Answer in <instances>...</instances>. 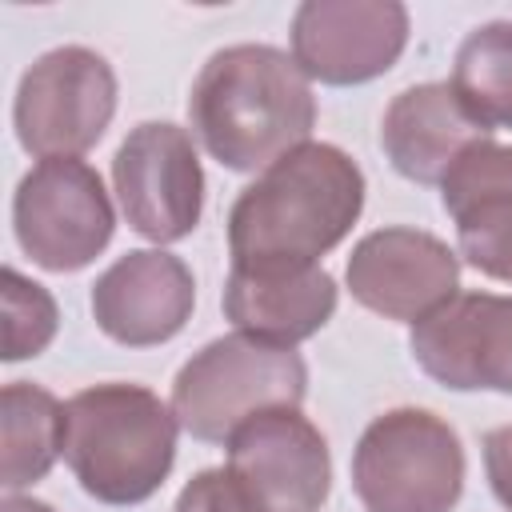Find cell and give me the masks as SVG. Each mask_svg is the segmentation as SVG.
<instances>
[{
    "mask_svg": "<svg viewBox=\"0 0 512 512\" xmlns=\"http://www.w3.org/2000/svg\"><path fill=\"white\" fill-rule=\"evenodd\" d=\"M364 212L360 164L324 140H308L268 164L228 212L232 268L320 264Z\"/></svg>",
    "mask_w": 512,
    "mask_h": 512,
    "instance_id": "cell-1",
    "label": "cell"
},
{
    "mask_svg": "<svg viewBox=\"0 0 512 512\" xmlns=\"http://www.w3.org/2000/svg\"><path fill=\"white\" fill-rule=\"evenodd\" d=\"M188 124L204 152L232 172H264L308 144L312 80L272 44H228L208 56L188 92Z\"/></svg>",
    "mask_w": 512,
    "mask_h": 512,
    "instance_id": "cell-2",
    "label": "cell"
},
{
    "mask_svg": "<svg viewBox=\"0 0 512 512\" xmlns=\"http://www.w3.org/2000/svg\"><path fill=\"white\" fill-rule=\"evenodd\" d=\"M180 420L144 384H92L64 404V464L100 504H144L176 464Z\"/></svg>",
    "mask_w": 512,
    "mask_h": 512,
    "instance_id": "cell-3",
    "label": "cell"
},
{
    "mask_svg": "<svg viewBox=\"0 0 512 512\" xmlns=\"http://www.w3.org/2000/svg\"><path fill=\"white\" fill-rule=\"evenodd\" d=\"M308 368L296 348L256 340L248 332L204 344L172 380V412L200 444H228V436L268 408H300Z\"/></svg>",
    "mask_w": 512,
    "mask_h": 512,
    "instance_id": "cell-4",
    "label": "cell"
},
{
    "mask_svg": "<svg viewBox=\"0 0 512 512\" xmlns=\"http://www.w3.org/2000/svg\"><path fill=\"white\" fill-rule=\"evenodd\" d=\"M352 492L364 512H452L464 492V444L428 408L376 416L352 452Z\"/></svg>",
    "mask_w": 512,
    "mask_h": 512,
    "instance_id": "cell-5",
    "label": "cell"
},
{
    "mask_svg": "<svg viewBox=\"0 0 512 512\" xmlns=\"http://www.w3.org/2000/svg\"><path fill=\"white\" fill-rule=\"evenodd\" d=\"M116 116V72L84 48L64 44L32 60L16 84L12 128L36 160H80Z\"/></svg>",
    "mask_w": 512,
    "mask_h": 512,
    "instance_id": "cell-6",
    "label": "cell"
},
{
    "mask_svg": "<svg viewBox=\"0 0 512 512\" xmlns=\"http://www.w3.org/2000/svg\"><path fill=\"white\" fill-rule=\"evenodd\" d=\"M12 232L20 252L44 272L88 268L116 232L100 172L84 160H40L16 184Z\"/></svg>",
    "mask_w": 512,
    "mask_h": 512,
    "instance_id": "cell-7",
    "label": "cell"
},
{
    "mask_svg": "<svg viewBox=\"0 0 512 512\" xmlns=\"http://www.w3.org/2000/svg\"><path fill=\"white\" fill-rule=\"evenodd\" d=\"M112 188L132 232L152 244L184 240L204 212V168L192 132L168 120L136 124L112 156Z\"/></svg>",
    "mask_w": 512,
    "mask_h": 512,
    "instance_id": "cell-8",
    "label": "cell"
},
{
    "mask_svg": "<svg viewBox=\"0 0 512 512\" xmlns=\"http://www.w3.org/2000/svg\"><path fill=\"white\" fill-rule=\"evenodd\" d=\"M228 472L260 512H320L332 488V456L300 408H268L228 436Z\"/></svg>",
    "mask_w": 512,
    "mask_h": 512,
    "instance_id": "cell-9",
    "label": "cell"
},
{
    "mask_svg": "<svg viewBox=\"0 0 512 512\" xmlns=\"http://www.w3.org/2000/svg\"><path fill=\"white\" fill-rule=\"evenodd\" d=\"M404 48L408 8L396 0H304L292 12V60L332 88L384 76Z\"/></svg>",
    "mask_w": 512,
    "mask_h": 512,
    "instance_id": "cell-10",
    "label": "cell"
},
{
    "mask_svg": "<svg viewBox=\"0 0 512 512\" xmlns=\"http://www.w3.org/2000/svg\"><path fill=\"white\" fill-rule=\"evenodd\" d=\"M420 372L452 392L512 396V296L456 292L408 332Z\"/></svg>",
    "mask_w": 512,
    "mask_h": 512,
    "instance_id": "cell-11",
    "label": "cell"
},
{
    "mask_svg": "<svg viewBox=\"0 0 512 512\" xmlns=\"http://www.w3.org/2000/svg\"><path fill=\"white\" fill-rule=\"evenodd\" d=\"M344 280L368 312L416 324L460 292V256L424 228H376L356 240Z\"/></svg>",
    "mask_w": 512,
    "mask_h": 512,
    "instance_id": "cell-12",
    "label": "cell"
},
{
    "mask_svg": "<svg viewBox=\"0 0 512 512\" xmlns=\"http://www.w3.org/2000/svg\"><path fill=\"white\" fill-rule=\"evenodd\" d=\"M196 308L192 268L164 248H136L108 264L92 284L96 328L124 348L172 340Z\"/></svg>",
    "mask_w": 512,
    "mask_h": 512,
    "instance_id": "cell-13",
    "label": "cell"
},
{
    "mask_svg": "<svg viewBox=\"0 0 512 512\" xmlns=\"http://www.w3.org/2000/svg\"><path fill=\"white\" fill-rule=\"evenodd\" d=\"M460 256L488 280L512 284V144H472L440 180Z\"/></svg>",
    "mask_w": 512,
    "mask_h": 512,
    "instance_id": "cell-14",
    "label": "cell"
},
{
    "mask_svg": "<svg viewBox=\"0 0 512 512\" xmlns=\"http://www.w3.org/2000/svg\"><path fill=\"white\" fill-rule=\"evenodd\" d=\"M480 140H492V132L460 104L448 80L404 88L380 120V148L412 184H440L444 172Z\"/></svg>",
    "mask_w": 512,
    "mask_h": 512,
    "instance_id": "cell-15",
    "label": "cell"
},
{
    "mask_svg": "<svg viewBox=\"0 0 512 512\" xmlns=\"http://www.w3.org/2000/svg\"><path fill=\"white\" fill-rule=\"evenodd\" d=\"M224 316L236 332L296 348L336 312V280L320 264L304 268H232L224 280Z\"/></svg>",
    "mask_w": 512,
    "mask_h": 512,
    "instance_id": "cell-16",
    "label": "cell"
},
{
    "mask_svg": "<svg viewBox=\"0 0 512 512\" xmlns=\"http://www.w3.org/2000/svg\"><path fill=\"white\" fill-rule=\"evenodd\" d=\"M0 428H4V468L0 484L8 496L32 488L52 472L64 456V404L28 380L4 384L0 396Z\"/></svg>",
    "mask_w": 512,
    "mask_h": 512,
    "instance_id": "cell-17",
    "label": "cell"
},
{
    "mask_svg": "<svg viewBox=\"0 0 512 512\" xmlns=\"http://www.w3.org/2000/svg\"><path fill=\"white\" fill-rule=\"evenodd\" d=\"M448 84L488 132L512 128V20L472 28L456 48Z\"/></svg>",
    "mask_w": 512,
    "mask_h": 512,
    "instance_id": "cell-18",
    "label": "cell"
},
{
    "mask_svg": "<svg viewBox=\"0 0 512 512\" xmlns=\"http://www.w3.org/2000/svg\"><path fill=\"white\" fill-rule=\"evenodd\" d=\"M60 328L56 300L44 284L20 276L12 264L4 268V360H28L40 356Z\"/></svg>",
    "mask_w": 512,
    "mask_h": 512,
    "instance_id": "cell-19",
    "label": "cell"
},
{
    "mask_svg": "<svg viewBox=\"0 0 512 512\" xmlns=\"http://www.w3.org/2000/svg\"><path fill=\"white\" fill-rule=\"evenodd\" d=\"M172 512H260V508L228 468H204L180 488Z\"/></svg>",
    "mask_w": 512,
    "mask_h": 512,
    "instance_id": "cell-20",
    "label": "cell"
},
{
    "mask_svg": "<svg viewBox=\"0 0 512 512\" xmlns=\"http://www.w3.org/2000/svg\"><path fill=\"white\" fill-rule=\"evenodd\" d=\"M484 472L504 508H512V424H500L484 436Z\"/></svg>",
    "mask_w": 512,
    "mask_h": 512,
    "instance_id": "cell-21",
    "label": "cell"
},
{
    "mask_svg": "<svg viewBox=\"0 0 512 512\" xmlns=\"http://www.w3.org/2000/svg\"><path fill=\"white\" fill-rule=\"evenodd\" d=\"M0 512H56V508L44 504V500H32V496H4Z\"/></svg>",
    "mask_w": 512,
    "mask_h": 512,
    "instance_id": "cell-22",
    "label": "cell"
}]
</instances>
